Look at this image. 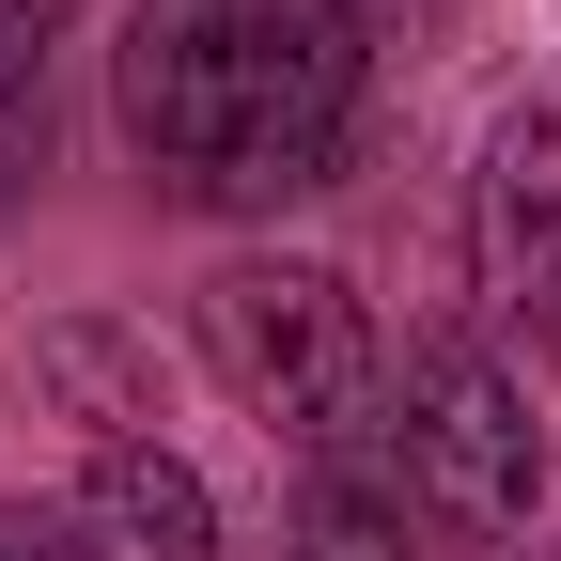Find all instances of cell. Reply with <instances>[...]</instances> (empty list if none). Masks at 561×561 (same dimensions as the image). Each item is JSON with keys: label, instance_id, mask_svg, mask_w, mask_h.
Instances as JSON below:
<instances>
[{"label": "cell", "instance_id": "obj_6", "mask_svg": "<svg viewBox=\"0 0 561 561\" xmlns=\"http://www.w3.org/2000/svg\"><path fill=\"white\" fill-rule=\"evenodd\" d=\"M280 561H405V483H390V453H375V437H359V453H312Z\"/></svg>", "mask_w": 561, "mask_h": 561}, {"label": "cell", "instance_id": "obj_5", "mask_svg": "<svg viewBox=\"0 0 561 561\" xmlns=\"http://www.w3.org/2000/svg\"><path fill=\"white\" fill-rule=\"evenodd\" d=\"M62 546H79V561H219V500H203L187 453L110 437L79 468V500H62Z\"/></svg>", "mask_w": 561, "mask_h": 561}, {"label": "cell", "instance_id": "obj_3", "mask_svg": "<svg viewBox=\"0 0 561 561\" xmlns=\"http://www.w3.org/2000/svg\"><path fill=\"white\" fill-rule=\"evenodd\" d=\"M375 453L405 483V515L453 530V546H500V530L546 515V421H530V390L483 359V343H421L390 421H375Z\"/></svg>", "mask_w": 561, "mask_h": 561}, {"label": "cell", "instance_id": "obj_4", "mask_svg": "<svg viewBox=\"0 0 561 561\" xmlns=\"http://www.w3.org/2000/svg\"><path fill=\"white\" fill-rule=\"evenodd\" d=\"M468 265L500 312H561V110H515L468 187Z\"/></svg>", "mask_w": 561, "mask_h": 561}, {"label": "cell", "instance_id": "obj_9", "mask_svg": "<svg viewBox=\"0 0 561 561\" xmlns=\"http://www.w3.org/2000/svg\"><path fill=\"white\" fill-rule=\"evenodd\" d=\"M546 343H561V312H546Z\"/></svg>", "mask_w": 561, "mask_h": 561}, {"label": "cell", "instance_id": "obj_1", "mask_svg": "<svg viewBox=\"0 0 561 561\" xmlns=\"http://www.w3.org/2000/svg\"><path fill=\"white\" fill-rule=\"evenodd\" d=\"M375 79V0H140L125 140L172 203H297L343 172Z\"/></svg>", "mask_w": 561, "mask_h": 561}, {"label": "cell", "instance_id": "obj_8", "mask_svg": "<svg viewBox=\"0 0 561 561\" xmlns=\"http://www.w3.org/2000/svg\"><path fill=\"white\" fill-rule=\"evenodd\" d=\"M0 561H79L62 546V500H0Z\"/></svg>", "mask_w": 561, "mask_h": 561}, {"label": "cell", "instance_id": "obj_7", "mask_svg": "<svg viewBox=\"0 0 561 561\" xmlns=\"http://www.w3.org/2000/svg\"><path fill=\"white\" fill-rule=\"evenodd\" d=\"M79 16V0H0V110L32 94V62H47V32Z\"/></svg>", "mask_w": 561, "mask_h": 561}, {"label": "cell", "instance_id": "obj_2", "mask_svg": "<svg viewBox=\"0 0 561 561\" xmlns=\"http://www.w3.org/2000/svg\"><path fill=\"white\" fill-rule=\"evenodd\" d=\"M203 359L219 390L297 453H359L375 437V312L343 265H297V250H250L203 280Z\"/></svg>", "mask_w": 561, "mask_h": 561}]
</instances>
